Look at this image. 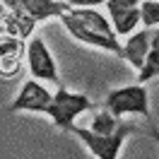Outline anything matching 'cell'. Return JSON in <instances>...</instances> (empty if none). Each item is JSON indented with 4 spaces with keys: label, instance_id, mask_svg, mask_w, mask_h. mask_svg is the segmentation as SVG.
<instances>
[{
    "label": "cell",
    "instance_id": "cell-1",
    "mask_svg": "<svg viewBox=\"0 0 159 159\" xmlns=\"http://www.w3.org/2000/svg\"><path fill=\"white\" fill-rule=\"evenodd\" d=\"M68 133H72L75 138L82 140L94 157L116 159L118 152H120V147H123V142L128 140V135L135 133V125H133V123H120L113 133H94V130H89V128H80V125L72 123Z\"/></svg>",
    "mask_w": 159,
    "mask_h": 159
},
{
    "label": "cell",
    "instance_id": "cell-2",
    "mask_svg": "<svg viewBox=\"0 0 159 159\" xmlns=\"http://www.w3.org/2000/svg\"><path fill=\"white\" fill-rule=\"evenodd\" d=\"M104 106L118 118L120 116H142L149 120V94L145 89V84H140V82L109 92Z\"/></svg>",
    "mask_w": 159,
    "mask_h": 159
},
{
    "label": "cell",
    "instance_id": "cell-3",
    "mask_svg": "<svg viewBox=\"0 0 159 159\" xmlns=\"http://www.w3.org/2000/svg\"><path fill=\"white\" fill-rule=\"evenodd\" d=\"M92 109V101L87 94H75V92H68V89H58L51 99L48 109H46V116H48L60 130L68 133L70 125L75 123L77 116H82L84 111Z\"/></svg>",
    "mask_w": 159,
    "mask_h": 159
},
{
    "label": "cell",
    "instance_id": "cell-4",
    "mask_svg": "<svg viewBox=\"0 0 159 159\" xmlns=\"http://www.w3.org/2000/svg\"><path fill=\"white\" fill-rule=\"evenodd\" d=\"M60 22H63V27L70 31V36H75L80 43H87L92 48H101V51H109V53H116V56H123V46L118 43L116 34H101V31L89 29V27L82 24L77 17H72L70 12L60 15Z\"/></svg>",
    "mask_w": 159,
    "mask_h": 159
},
{
    "label": "cell",
    "instance_id": "cell-5",
    "mask_svg": "<svg viewBox=\"0 0 159 159\" xmlns=\"http://www.w3.org/2000/svg\"><path fill=\"white\" fill-rule=\"evenodd\" d=\"M27 63H29L31 77L46 80V82H56V84L60 82L56 60H53L46 41L41 39V36H31L29 39V43H27Z\"/></svg>",
    "mask_w": 159,
    "mask_h": 159
},
{
    "label": "cell",
    "instance_id": "cell-6",
    "mask_svg": "<svg viewBox=\"0 0 159 159\" xmlns=\"http://www.w3.org/2000/svg\"><path fill=\"white\" fill-rule=\"evenodd\" d=\"M7 10L24 12L34 22H46L51 17H60L72 10L68 0H2Z\"/></svg>",
    "mask_w": 159,
    "mask_h": 159
},
{
    "label": "cell",
    "instance_id": "cell-7",
    "mask_svg": "<svg viewBox=\"0 0 159 159\" xmlns=\"http://www.w3.org/2000/svg\"><path fill=\"white\" fill-rule=\"evenodd\" d=\"M51 99H53V94H51L46 87H41L39 82H36V77H34V80H27V82L22 84L20 94H17L15 101L10 104V111H34V113H46Z\"/></svg>",
    "mask_w": 159,
    "mask_h": 159
},
{
    "label": "cell",
    "instance_id": "cell-8",
    "mask_svg": "<svg viewBox=\"0 0 159 159\" xmlns=\"http://www.w3.org/2000/svg\"><path fill=\"white\" fill-rule=\"evenodd\" d=\"M22 56H27L24 39L2 34L0 36V77H12L22 68Z\"/></svg>",
    "mask_w": 159,
    "mask_h": 159
},
{
    "label": "cell",
    "instance_id": "cell-9",
    "mask_svg": "<svg viewBox=\"0 0 159 159\" xmlns=\"http://www.w3.org/2000/svg\"><path fill=\"white\" fill-rule=\"evenodd\" d=\"M154 29L157 27H145V29H140V31H133L128 36V41L123 43V56L120 58H125L135 70H140L142 63H145V56H147V51H149L152 36H154Z\"/></svg>",
    "mask_w": 159,
    "mask_h": 159
},
{
    "label": "cell",
    "instance_id": "cell-10",
    "mask_svg": "<svg viewBox=\"0 0 159 159\" xmlns=\"http://www.w3.org/2000/svg\"><path fill=\"white\" fill-rule=\"evenodd\" d=\"M2 34H10V36H17V39H27L31 36V31L36 27V22L31 20L29 15H24V12H15V10H7L2 17Z\"/></svg>",
    "mask_w": 159,
    "mask_h": 159
},
{
    "label": "cell",
    "instance_id": "cell-11",
    "mask_svg": "<svg viewBox=\"0 0 159 159\" xmlns=\"http://www.w3.org/2000/svg\"><path fill=\"white\" fill-rule=\"evenodd\" d=\"M154 77H159V27L154 29L149 51H147V56H145V63L138 70V82L145 84V82H149V80H154Z\"/></svg>",
    "mask_w": 159,
    "mask_h": 159
},
{
    "label": "cell",
    "instance_id": "cell-12",
    "mask_svg": "<svg viewBox=\"0 0 159 159\" xmlns=\"http://www.w3.org/2000/svg\"><path fill=\"white\" fill-rule=\"evenodd\" d=\"M70 15L77 17L82 24H87V27L94 29V31H101V34H116L113 27H111V22L106 20L99 10H94V7H72Z\"/></svg>",
    "mask_w": 159,
    "mask_h": 159
},
{
    "label": "cell",
    "instance_id": "cell-13",
    "mask_svg": "<svg viewBox=\"0 0 159 159\" xmlns=\"http://www.w3.org/2000/svg\"><path fill=\"white\" fill-rule=\"evenodd\" d=\"M109 17H111V27L116 31V36H130L140 24V5L138 7H130V10L113 12Z\"/></svg>",
    "mask_w": 159,
    "mask_h": 159
},
{
    "label": "cell",
    "instance_id": "cell-14",
    "mask_svg": "<svg viewBox=\"0 0 159 159\" xmlns=\"http://www.w3.org/2000/svg\"><path fill=\"white\" fill-rule=\"evenodd\" d=\"M118 125H120V118L113 116L106 106L101 111H97V116H92L89 120V130H94V133H113Z\"/></svg>",
    "mask_w": 159,
    "mask_h": 159
},
{
    "label": "cell",
    "instance_id": "cell-15",
    "mask_svg": "<svg viewBox=\"0 0 159 159\" xmlns=\"http://www.w3.org/2000/svg\"><path fill=\"white\" fill-rule=\"evenodd\" d=\"M140 22L145 27H159V0H140Z\"/></svg>",
    "mask_w": 159,
    "mask_h": 159
},
{
    "label": "cell",
    "instance_id": "cell-16",
    "mask_svg": "<svg viewBox=\"0 0 159 159\" xmlns=\"http://www.w3.org/2000/svg\"><path fill=\"white\" fill-rule=\"evenodd\" d=\"M140 0H106V7H109V15L120 10H130V7H138Z\"/></svg>",
    "mask_w": 159,
    "mask_h": 159
},
{
    "label": "cell",
    "instance_id": "cell-17",
    "mask_svg": "<svg viewBox=\"0 0 159 159\" xmlns=\"http://www.w3.org/2000/svg\"><path fill=\"white\" fill-rule=\"evenodd\" d=\"M72 7H99L101 2H106V0H68Z\"/></svg>",
    "mask_w": 159,
    "mask_h": 159
},
{
    "label": "cell",
    "instance_id": "cell-18",
    "mask_svg": "<svg viewBox=\"0 0 159 159\" xmlns=\"http://www.w3.org/2000/svg\"><path fill=\"white\" fill-rule=\"evenodd\" d=\"M5 12H7V10H5V2H2V0H0V17H2V15H5Z\"/></svg>",
    "mask_w": 159,
    "mask_h": 159
},
{
    "label": "cell",
    "instance_id": "cell-19",
    "mask_svg": "<svg viewBox=\"0 0 159 159\" xmlns=\"http://www.w3.org/2000/svg\"><path fill=\"white\" fill-rule=\"evenodd\" d=\"M152 138H154V140H157V142H159V130H157V128L152 130Z\"/></svg>",
    "mask_w": 159,
    "mask_h": 159
}]
</instances>
